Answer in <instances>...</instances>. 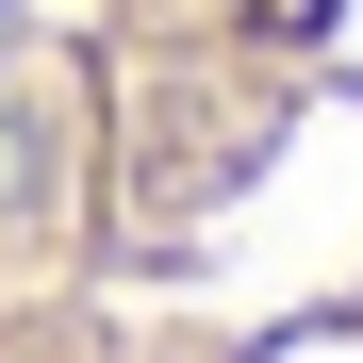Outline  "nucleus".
Returning <instances> with one entry per match:
<instances>
[{
	"instance_id": "obj_1",
	"label": "nucleus",
	"mask_w": 363,
	"mask_h": 363,
	"mask_svg": "<svg viewBox=\"0 0 363 363\" xmlns=\"http://www.w3.org/2000/svg\"><path fill=\"white\" fill-rule=\"evenodd\" d=\"M0 363H363V0H0Z\"/></svg>"
}]
</instances>
